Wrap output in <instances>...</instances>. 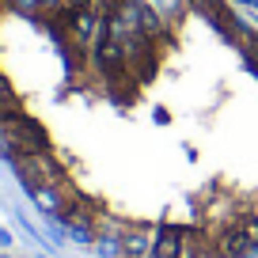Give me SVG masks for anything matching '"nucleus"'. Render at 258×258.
Returning <instances> with one entry per match:
<instances>
[{"label":"nucleus","mask_w":258,"mask_h":258,"mask_svg":"<svg viewBox=\"0 0 258 258\" xmlns=\"http://www.w3.org/2000/svg\"><path fill=\"white\" fill-rule=\"evenodd\" d=\"M202 171L254 205L258 34L224 0H0V152L46 202L80 156Z\"/></svg>","instance_id":"f257e3e1"},{"label":"nucleus","mask_w":258,"mask_h":258,"mask_svg":"<svg viewBox=\"0 0 258 258\" xmlns=\"http://www.w3.org/2000/svg\"><path fill=\"white\" fill-rule=\"evenodd\" d=\"M247 4H250V8H258V0H247Z\"/></svg>","instance_id":"f03ea898"}]
</instances>
